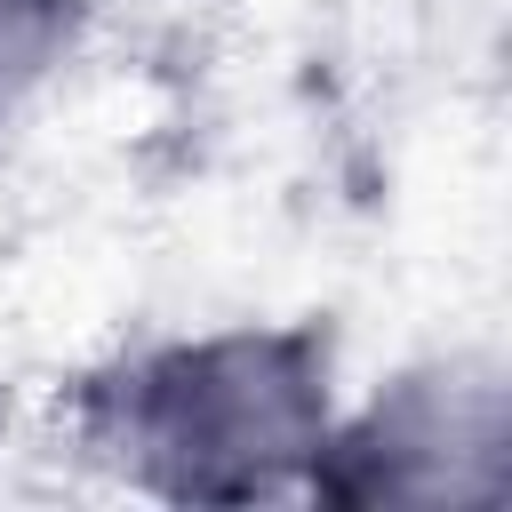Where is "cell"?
Masks as SVG:
<instances>
[{
  "instance_id": "cell-1",
  "label": "cell",
  "mask_w": 512,
  "mask_h": 512,
  "mask_svg": "<svg viewBox=\"0 0 512 512\" xmlns=\"http://www.w3.org/2000/svg\"><path fill=\"white\" fill-rule=\"evenodd\" d=\"M344 384V336L312 312L208 320L80 368L64 432L96 480L168 512L304 504Z\"/></svg>"
},
{
  "instance_id": "cell-2",
  "label": "cell",
  "mask_w": 512,
  "mask_h": 512,
  "mask_svg": "<svg viewBox=\"0 0 512 512\" xmlns=\"http://www.w3.org/2000/svg\"><path fill=\"white\" fill-rule=\"evenodd\" d=\"M512 496V368L480 344L408 352L344 384L312 456L320 512H480Z\"/></svg>"
},
{
  "instance_id": "cell-3",
  "label": "cell",
  "mask_w": 512,
  "mask_h": 512,
  "mask_svg": "<svg viewBox=\"0 0 512 512\" xmlns=\"http://www.w3.org/2000/svg\"><path fill=\"white\" fill-rule=\"evenodd\" d=\"M96 0H0V136L32 120V104L64 80L88 40Z\"/></svg>"
}]
</instances>
